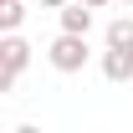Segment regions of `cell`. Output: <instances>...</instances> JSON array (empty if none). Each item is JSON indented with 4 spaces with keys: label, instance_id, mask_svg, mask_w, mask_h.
I'll return each mask as SVG.
<instances>
[{
    "label": "cell",
    "instance_id": "6da1fadb",
    "mask_svg": "<svg viewBox=\"0 0 133 133\" xmlns=\"http://www.w3.org/2000/svg\"><path fill=\"white\" fill-rule=\"evenodd\" d=\"M26 62H31V46H26L16 31H5V41H0V92H10V87L21 82Z\"/></svg>",
    "mask_w": 133,
    "mask_h": 133
},
{
    "label": "cell",
    "instance_id": "7a4b0ae2",
    "mask_svg": "<svg viewBox=\"0 0 133 133\" xmlns=\"http://www.w3.org/2000/svg\"><path fill=\"white\" fill-rule=\"evenodd\" d=\"M46 56H51L56 72H82V66H87V36L82 31H62L56 41H51Z\"/></svg>",
    "mask_w": 133,
    "mask_h": 133
},
{
    "label": "cell",
    "instance_id": "3957f363",
    "mask_svg": "<svg viewBox=\"0 0 133 133\" xmlns=\"http://www.w3.org/2000/svg\"><path fill=\"white\" fill-rule=\"evenodd\" d=\"M102 77L108 82H128L133 77V51L128 46H108L102 51Z\"/></svg>",
    "mask_w": 133,
    "mask_h": 133
},
{
    "label": "cell",
    "instance_id": "277c9868",
    "mask_svg": "<svg viewBox=\"0 0 133 133\" xmlns=\"http://www.w3.org/2000/svg\"><path fill=\"white\" fill-rule=\"evenodd\" d=\"M56 16H62V31H82V36L92 31V5L87 0H66Z\"/></svg>",
    "mask_w": 133,
    "mask_h": 133
},
{
    "label": "cell",
    "instance_id": "5b68a950",
    "mask_svg": "<svg viewBox=\"0 0 133 133\" xmlns=\"http://www.w3.org/2000/svg\"><path fill=\"white\" fill-rule=\"evenodd\" d=\"M108 46H128V51H133V16L108 21Z\"/></svg>",
    "mask_w": 133,
    "mask_h": 133
},
{
    "label": "cell",
    "instance_id": "8992f818",
    "mask_svg": "<svg viewBox=\"0 0 133 133\" xmlns=\"http://www.w3.org/2000/svg\"><path fill=\"white\" fill-rule=\"evenodd\" d=\"M21 21H26V5L21 0H0V31H21Z\"/></svg>",
    "mask_w": 133,
    "mask_h": 133
},
{
    "label": "cell",
    "instance_id": "52a82bcc",
    "mask_svg": "<svg viewBox=\"0 0 133 133\" xmlns=\"http://www.w3.org/2000/svg\"><path fill=\"white\" fill-rule=\"evenodd\" d=\"M41 5H46V10H62V5H66V0H41Z\"/></svg>",
    "mask_w": 133,
    "mask_h": 133
},
{
    "label": "cell",
    "instance_id": "ba28073f",
    "mask_svg": "<svg viewBox=\"0 0 133 133\" xmlns=\"http://www.w3.org/2000/svg\"><path fill=\"white\" fill-rule=\"evenodd\" d=\"M87 5H92V10H102V5H108V0H87Z\"/></svg>",
    "mask_w": 133,
    "mask_h": 133
},
{
    "label": "cell",
    "instance_id": "9c48e42d",
    "mask_svg": "<svg viewBox=\"0 0 133 133\" xmlns=\"http://www.w3.org/2000/svg\"><path fill=\"white\" fill-rule=\"evenodd\" d=\"M128 10H133V0H128Z\"/></svg>",
    "mask_w": 133,
    "mask_h": 133
}]
</instances>
